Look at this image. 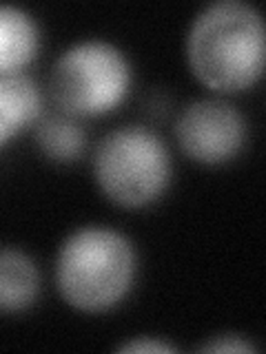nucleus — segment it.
<instances>
[{"label": "nucleus", "instance_id": "f257e3e1", "mask_svg": "<svg viewBox=\"0 0 266 354\" xmlns=\"http://www.w3.org/2000/svg\"><path fill=\"white\" fill-rule=\"evenodd\" d=\"M266 58L264 18L244 0L209 3L186 33L193 75L218 93H240L262 77Z\"/></svg>", "mask_w": 266, "mask_h": 354}, {"label": "nucleus", "instance_id": "f03ea898", "mask_svg": "<svg viewBox=\"0 0 266 354\" xmlns=\"http://www.w3.org/2000/svg\"><path fill=\"white\" fill-rule=\"evenodd\" d=\"M138 254L129 237L107 226H85L62 241L55 257V286L82 313H107L129 297Z\"/></svg>", "mask_w": 266, "mask_h": 354}, {"label": "nucleus", "instance_id": "7ed1b4c3", "mask_svg": "<svg viewBox=\"0 0 266 354\" xmlns=\"http://www.w3.org/2000/svg\"><path fill=\"white\" fill-rule=\"evenodd\" d=\"M173 164L164 140L144 127H122L98 144L94 177L103 195L122 208H144L166 193Z\"/></svg>", "mask_w": 266, "mask_h": 354}, {"label": "nucleus", "instance_id": "20e7f679", "mask_svg": "<svg viewBox=\"0 0 266 354\" xmlns=\"http://www.w3.org/2000/svg\"><path fill=\"white\" fill-rule=\"evenodd\" d=\"M133 80L127 53L107 40H82L51 66L53 102L69 118H96L122 104Z\"/></svg>", "mask_w": 266, "mask_h": 354}, {"label": "nucleus", "instance_id": "39448f33", "mask_svg": "<svg viewBox=\"0 0 266 354\" xmlns=\"http://www.w3.org/2000/svg\"><path fill=\"white\" fill-rule=\"evenodd\" d=\"M175 138L193 162L206 166L227 164L236 160L247 144V120L224 100L204 97L180 113Z\"/></svg>", "mask_w": 266, "mask_h": 354}, {"label": "nucleus", "instance_id": "423d86ee", "mask_svg": "<svg viewBox=\"0 0 266 354\" xmlns=\"http://www.w3.org/2000/svg\"><path fill=\"white\" fill-rule=\"evenodd\" d=\"M40 49L36 20L16 5H0V77L18 75Z\"/></svg>", "mask_w": 266, "mask_h": 354}, {"label": "nucleus", "instance_id": "0eeeda50", "mask_svg": "<svg viewBox=\"0 0 266 354\" xmlns=\"http://www.w3.org/2000/svg\"><path fill=\"white\" fill-rule=\"evenodd\" d=\"M40 272L27 252L0 248V313H25L38 301Z\"/></svg>", "mask_w": 266, "mask_h": 354}, {"label": "nucleus", "instance_id": "6e6552de", "mask_svg": "<svg viewBox=\"0 0 266 354\" xmlns=\"http://www.w3.org/2000/svg\"><path fill=\"white\" fill-rule=\"evenodd\" d=\"M40 91L29 75L0 77V149L40 115Z\"/></svg>", "mask_w": 266, "mask_h": 354}, {"label": "nucleus", "instance_id": "1a4fd4ad", "mask_svg": "<svg viewBox=\"0 0 266 354\" xmlns=\"http://www.w3.org/2000/svg\"><path fill=\"white\" fill-rule=\"evenodd\" d=\"M36 142L53 162H76L85 151V129L69 115H49L38 122Z\"/></svg>", "mask_w": 266, "mask_h": 354}, {"label": "nucleus", "instance_id": "9d476101", "mask_svg": "<svg viewBox=\"0 0 266 354\" xmlns=\"http://www.w3.org/2000/svg\"><path fill=\"white\" fill-rule=\"evenodd\" d=\"M197 350L202 352H255L258 348L253 346L249 339L238 337V335H222L206 341L204 346H200Z\"/></svg>", "mask_w": 266, "mask_h": 354}, {"label": "nucleus", "instance_id": "9b49d317", "mask_svg": "<svg viewBox=\"0 0 266 354\" xmlns=\"http://www.w3.org/2000/svg\"><path fill=\"white\" fill-rule=\"evenodd\" d=\"M175 346L166 343L162 339L155 337H142V339H133L118 346V352H173Z\"/></svg>", "mask_w": 266, "mask_h": 354}]
</instances>
